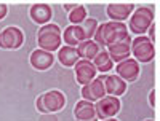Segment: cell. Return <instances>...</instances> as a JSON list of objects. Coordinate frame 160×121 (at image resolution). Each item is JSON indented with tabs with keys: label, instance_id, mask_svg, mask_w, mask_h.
<instances>
[{
	"label": "cell",
	"instance_id": "obj_1",
	"mask_svg": "<svg viewBox=\"0 0 160 121\" xmlns=\"http://www.w3.org/2000/svg\"><path fill=\"white\" fill-rule=\"evenodd\" d=\"M128 34L127 29V24L125 22H115V21H109V22H104L99 24L96 34L93 37V42H95L101 49L108 48L109 45H114L120 40H123Z\"/></svg>",
	"mask_w": 160,
	"mask_h": 121
},
{
	"label": "cell",
	"instance_id": "obj_7",
	"mask_svg": "<svg viewBox=\"0 0 160 121\" xmlns=\"http://www.w3.org/2000/svg\"><path fill=\"white\" fill-rule=\"evenodd\" d=\"M24 34L19 27L10 26L0 32V48L2 49H18L22 46Z\"/></svg>",
	"mask_w": 160,
	"mask_h": 121
},
{
	"label": "cell",
	"instance_id": "obj_29",
	"mask_svg": "<svg viewBox=\"0 0 160 121\" xmlns=\"http://www.w3.org/2000/svg\"><path fill=\"white\" fill-rule=\"evenodd\" d=\"M146 121H154V119H146Z\"/></svg>",
	"mask_w": 160,
	"mask_h": 121
},
{
	"label": "cell",
	"instance_id": "obj_3",
	"mask_svg": "<svg viewBox=\"0 0 160 121\" xmlns=\"http://www.w3.org/2000/svg\"><path fill=\"white\" fill-rule=\"evenodd\" d=\"M154 22V10L151 7H141L135 8V11L131 13V16L128 18V30L131 34L144 35L151 27V24Z\"/></svg>",
	"mask_w": 160,
	"mask_h": 121
},
{
	"label": "cell",
	"instance_id": "obj_24",
	"mask_svg": "<svg viewBox=\"0 0 160 121\" xmlns=\"http://www.w3.org/2000/svg\"><path fill=\"white\" fill-rule=\"evenodd\" d=\"M8 13V7L5 3H0V19H3Z\"/></svg>",
	"mask_w": 160,
	"mask_h": 121
},
{
	"label": "cell",
	"instance_id": "obj_19",
	"mask_svg": "<svg viewBox=\"0 0 160 121\" xmlns=\"http://www.w3.org/2000/svg\"><path fill=\"white\" fill-rule=\"evenodd\" d=\"M77 53H78V58L80 59H88V61H93L95 56L99 53V46L93 42V40H83L82 43H80L77 48Z\"/></svg>",
	"mask_w": 160,
	"mask_h": 121
},
{
	"label": "cell",
	"instance_id": "obj_25",
	"mask_svg": "<svg viewBox=\"0 0 160 121\" xmlns=\"http://www.w3.org/2000/svg\"><path fill=\"white\" fill-rule=\"evenodd\" d=\"M149 104H151V107H155V89H152L149 92Z\"/></svg>",
	"mask_w": 160,
	"mask_h": 121
},
{
	"label": "cell",
	"instance_id": "obj_8",
	"mask_svg": "<svg viewBox=\"0 0 160 121\" xmlns=\"http://www.w3.org/2000/svg\"><path fill=\"white\" fill-rule=\"evenodd\" d=\"M139 72H141L139 62H136L135 59H131V58H128V59H125L122 62H118L115 65V75L122 78L125 83L135 81V80L139 77Z\"/></svg>",
	"mask_w": 160,
	"mask_h": 121
},
{
	"label": "cell",
	"instance_id": "obj_17",
	"mask_svg": "<svg viewBox=\"0 0 160 121\" xmlns=\"http://www.w3.org/2000/svg\"><path fill=\"white\" fill-rule=\"evenodd\" d=\"M74 116L77 121H87L91 118H96V112H95V104L88 102V100H78L74 107Z\"/></svg>",
	"mask_w": 160,
	"mask_h": 121
},
{
	"label": "cell",
	"instance_id": "obj_16",
	"mask_svg": "<svg viewBox=\"0 0 160 121\" xmlns=\"http://www.w3.org/2000/svg\"><path fill=\"white\" fill-rule=\"evenodd\" d=\"M83 40H85V35H83V30L80 26H68L62 32V42L66 46L77 48Z\"/></svg>",
	"mask_w": 160,
	"mask_h": 121
},
{
	"label": "cell",
	"instance_id": "obj_13",
	"mask_svg": "<svg viewBox=\"0 0 160 121\" xmlns=\"http://www.w3.org/2000/svg\"><path fill=\"white\" fill-rule=\"evenodd\" d=\"M108 16L115 21V22H123L131 16V13L135 11V5L133 3H111L108 5Z\"/></svg>",
	"mask_w": 160,
	"mask_h": 121
},
{
	"label": "cell",
	"instance_id": "obj_22",
	"mask_svg": "<svg viewBox=\"0 0 160 121\" xmlns=\"http://www.w3.org/2000/svg\"><path fill=\"white\" fill-rule=\"evenodd\" d=\"M85 19H87V8L83 5H77L72 11H69L71 26H80Z\"/></svg>",
	"mask_w": 160,
	"mask_h": 121
},
{
	"label": "cell",
	"instance_id": "obj_11",
	"mask_svg": "<svg viewBox=\"0 0 160 121\" xmlns=\"http://www.w3.org/2000/svg\"><path fill=\"white\" fill-rule=\"evenodd\" d=\"M42 100L47 109V113L59 112L66 107V96H64V92H61L58 89H51V91H47L45 94H42Z\"/></svg>",
	"mask_w": 160,
	"mask_h": 121
},
{
	"label": "cell",
	"instance_id": "obj_6",
	"mask_svg": "<svg viewBox=\"0 0 160 121\" xmlns=\"http://www.w3.org/2000/svg\"><path fill=\"white\" fill-rule=\"evenodd\" d=\"M104 80H106V73L96 77L95 80H91L88 85H83L82 86V97L83 100H88V102H93L95 104L96 100L102 99L106 96V88H104Z\"/></svg>",
	"mask_w": 160,
	"mask_h": 121
},
{
	"label": "cell",
	"instance_id": "obj_2",
	"mask_svg": "<svg viewBox=\"0 0 160 121\" xmlns=\"http://www.w3.org/2000/svg\"><path fill=\"white\" fill-rule=\"evenodd\" d=\"M37 43L40 49L48 53H55L62 46V30L58 24L48 22L38 29L37 32Z\"/></svg>",
	"mask_w": 160,
	"mask_h": 121
},
{
	"label": "cell",
	"instance_id": "obj_9",
	"mask_svg": "<svg viewBox=\"0 0 160 121\" xmlns=\"http://www.w3.org/2000/svg\"><path fill=\"white\" fill-rule=\"evenodd\" d=\"M75 69V78H77V83L78 85H88L91 80H95L98 77V70L96 67L93 65L91 61L88 59H78L77 64L74 65Z\"/></svg>",
	"mask_w": 160,
	"mask_h": 121
},
{
	"label": "cell",
	"instance_id": "obj_14",
	"mask_svg": "<svg viewBox=\"0 0 160 121\" xmlns=\"http://www.w3.org/2000/svg\"><path fill=\"white\" fill-rule=\"evenodd\" d=\"M104 88H106V96L120 97L127 91V83L120 77H117L115 73L114 75H108V73H106Z\"/></svg>",
	"mask_w": 160,
	"mask_h": 121
},
{
	"label": "cell",
	"instance_id": "obj_28",
	"mask_svg": "<svg viewBox=\"0 0 160 121\" xmlns=\"http://www.w3.org/2000/svg\"><path fill=\"white\" fill-rule=\"evenodd\" d=\"M87 121H99L98 118H91V119H87Z\"/></svg>",
	"mask_w": 160,
	"mask_h": 121
},
{
	"label": "cell",
	"instance_id": "obj_10",
	"mask_svg": "<svg viewBox=\"0 0 160 121\" xmlns=\"http://www.w3.org/2000/svg\"><path fill=\"white\" fill-rule=\"evenodd\" d=\"M106 51L109 53L114 64H118V62L128 59L131 56V37L127 35L123 40H120V42H117L114 45H109L106 48Z\"/></svg>",
	"mask_w": 160,
	"mask_h": 121
},
{
	"label": "cell",
	"instance_id": "obj_20",
	"mask_svg": "<svg viewBox=\"0 0 160 121\" xmlns=\"http://www.w3.org/2000/svg\"><path fill=\"white\" fill-rule=\"evenodd\" d=\"M91 62H93V65L96 67V70L98 72H102V73L111 72L112 67H114V62H112L109 53L106 51V49H99V53L95 56V59H93Z\"/></svg>",
	"mask_w": 160,
	"mask_h": 121
},
{
	"label": "cell",
	"instance_id": "obj_21",
	"mask_svg": "<svg viewBox=\"0 0 160 121\" xmlns=\"http://www.w3.org/2000/svg\"><path fill=\"white\" fill-rule=\"evenodd\" d=\"M98 26H99V22L95 18H87L82 24H80V27H82V30H83V35H85V40H93Z\"/></svg>",
	"mask_w": 160,
	"mask_h": 121
},
{
	"label": "cell",
	"instance_id": "obj_26",
	"mask_svg": "<svg viewBox=\"0 0 160 121\" xmlns=\"http://www.w3.org/2000/svg\"><path fill=\"white\" fill-rule=\"evenodd\" d=\"M75 7H77V3H64V10L66 11H72Z\"/></svg>",
	"mask_w": 160,
	"mask_h": 121
},
{
	"label": "cell",
	"instance_id": "obj_27",
	"mask_svg": "<svg viewBox=\"0 0 160 121\" xmlns=\"http://www.w3.org/2000/svg\"><path fill=\"white\" fill-rule=\"evenodd\" d=\"M101 121H118V119H115V118H108V119H101Z\"/></svg>",
	"mask_w": 160,
	"mask_h": 121
},
{
	"label": "cell",
	"instance_id": "obj_5",
	"mask_svg": "<svg viewBox=\"0 0 160 121\" xmlns=\"http://www.w3.org/2000/svg\"><path fill=\"white\" fill-rule=\"evenodd\" d=\"M120 107H122V102H120L118 97L114 96H104L102 99L95 102V112H96V118L101 119H108V118H114L118 112Z\"/></svg>",
	"mask_w": 160,
	"mask_h": 121
},
{
	"label": "cell",
	"instance_id": "obj_18",
	"mask_svg": "<svg viewBox=\"0 0 160 121\" xmlns=\"http://www.w3.org/2000/svg\"><path fill=\"white\" fill-rule=\"evenodd\" d=\"M78 59V53L72 46H61L58 49V61L62 67H74Z\"/></svg>",
	"mask_w": 160,
	"mask_h": 121
},
{
	"label": "cell",
	"instance_id": "obj_23",
	"mask_svg": "<svg viewBox=\"0 0 160 121\" xmlns=\"http://www.w3.org/2000/svg\"><path fill=\"white\" fill-rule=\"evenodd\" d=\"M35 107H37V112H40V113H47V109H45V105H43L42 96H38V97H37V100H35Z\"/></svg>",
	"mask_w": 160,
	"mask_h": 121
},
{
	"label": "cell",
	"instance_id": "obj_4",
	"mask_svg": "<svg viewBox=\"0 0 160 121\" xmlns=\"http://www.w3.org/2000/svg\"><path fill=\"white\" fill-rule=\"evenodd\" d=\"M131 54L136 62H151L155 56L154 43L148 38V35H139L131 40Z\"/></svg>",
	"mask_w": 160,
	"mask_h": 121
},
{
	"label": "cell",
	"instance_id": "obj_15",
	"mask_svg": "<svg viewBox=\"0 0 160 121\" xmlns=\"http://www.w3.org/2000/svg\"><path fill=\"white\" fill-rule=\"evenodd\" d=\"M29 15L32 18L34 22L37 24H48L51 21V16H53V10L48 3H34L29 10Z\"/></svg>",
	"mask_w": 160,
	"mask_h": 121
},
{
	"label": "cell",
	"instance_id": "obj_12",
	"mask_svg": "<svg viewBox=\"0 0 160 121\" xmlns=\"http://www.w3.org/2000/svg\"><path fill=\"white\" fill-rule=\"evenodd\" d=\"M29 61H31V65L34 67L35 70L43 72V70H48L50 67L53 65V62H55V56H53V53H48L45 49L37 48V49H34L31 53Z\"/></svg>",
	"mask_w": 160,
	"mask_h": 121
}]
</instances>
